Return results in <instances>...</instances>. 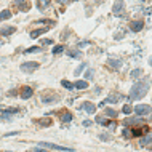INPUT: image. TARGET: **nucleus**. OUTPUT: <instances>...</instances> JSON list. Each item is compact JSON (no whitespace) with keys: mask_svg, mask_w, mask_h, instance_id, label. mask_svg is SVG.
Here are the masks:
<instances>
[{"mask_svg":"<svg viewBox=\"0 0 152 152\" xmlns=\"http://www.w3.org/2000/svg\"><path fill=\"white\" fill-rule=\"evenodd\" d=\"M149 87H151V79H149V77H146V79L136 82V83L131 87L130 99H133V101L142 99V98L147 94V91H149Z\"/></svg>","mask_w":152,"mask_h":152,"instance_id":"obj_1","label":"nucleus"},{"mask_svg":"<svg viewBox=\"0 0 152 152\" xmlns=\"http://www.w3.org/2000/svg\"><path fill=\"white\" fill-rule=\"evenodd\" d=\"M141 74H142V71H141V69H134V71H131L130 77H131V79H138V77L141 75Z\"/></svg>","mask_w":152,"mask_h":152,"instance_id":"obj_18","label":"nucleus"},{"mask_svg":"<svg viewBox=\"0 0 152 152\" xmlns=\"http://www.w3.org/2000/svg\"><path fill=\"white\" fill-rule=\"evenodd\" d=\"M142 27H144V23H142V21H133V23L130 24V29L133 31V32L142 31Z\"/></svg>","mask_w":152,"mask_h":152,"instance_id":"obj_7","label":"nucleus"},{"mask_svg":"<svg viewBox=\"0 0 152 152\" xmlns=\"http://www.w3.org/2000/svg\"><path fill=\"white\" fill-rule=\"evenodd\" d=\"M2 45H3V42H2V40H0V47H2Z\"/></svg>","mask_w":152,"mask_h":152,"instance_id":"obj_32","label":"nucleus"},{"mask_svg":"<svg viewBox=\"0 0 152 152\" xmlns=\"http://www.w3.org/2000/svg\"><path fill=\"white\" fill-rule=\"evenodd\" d=\"M64 51V47L63 45H56L55 48H53V55H59V53Z\"/></svg>","mask_w":152,"mask_h":152,"instance_id":"obj_22","label":"nucleus"},{"mask_svg":"<svg viewBox=\"0 0 152 152\" xmlns=\"http://www.w3.org/2000/svg\"><path fill=\"white\" fill-rule=\"evenodd\" d=\"M85 67H87V63H82V64L79 66V67L75 69V75H80V74H82V71H83Z\"/></svg>","mask_w":152,"mask_h":152,"instance_id":"obj_23","label":"nucleus"},{"mask_svg":"<svg viewBox=\"0 0 152 152\" xmlns=\"http://www.w3.org/2000/svg\"><path fill=\"white\" fill-rule=\"evenodd\" d=\"M16 29L15 27H3V29H0V34L2 35H10V34H13Z\"/></svg>","mask_w":152,"mask_h":152,"instance_id":"obj_14","label":"nucleus"},{"mask_svg":"<svg viewBox=\"0 0 152 152\" xmlns=\"http://www.w3.org/2000/svg\"><path fill=\"white\" fill-rule=\"evenodd\" d=\"M99 138L102 139V141H109V136H107V134H101Z\"/></svg>","mask_w":152,"mask_h":152,"instance_id":"obj_28","label":"nucleus"},{"mask_svg":"<svg viewBox=\"0 0 152 152\" xmlns=\"http://www.w3.org/2000/svg\"><path fill=\"white\" fill-rule=\"evenodd\" d=\"M47 5H48V0H39V8L40 10H43Z\"/></svg>","mask_w":152,"mask_h":152,"instance_id":"obj_25","label":"nucleus"},{"mask_svg":"<svg viewBox=\"0 0 152 152\" xmlns=\"http://www.w3.org/2000/svg\"><path fill=\"white\" fill-rule=\"evenodd\" d=\"M104 114H106L107 117H110V118H115V117H117V112H115L114 109H106Z\"/></svg>","mask_w":152,"mask_h":152,"instance_id":"obj_20","label":"nucleus"},{"mask_svg":"<svg viewBox=\"0 0 152 152\" xmlns=\"http://www.w3.org/2000/svg\"><path fill=\"white\" fill-rule=\"evenodd\" d=\"M69 56H72V58H79L80 53L79 51H69Z\"/></svg>","mask_w":152,"mask_h":152,"instance_id":"obj_27","label":"nucleus"},{"mask_svg":"<svg viewBox=\"0 0 152 152\" xmlns=\"http://www.w3.org/2000/svg\"><path fill=\"white\" fill-rule=\"evenodd\" d=\"M39 67V63H34V61H29V63H23L21 64V71L23 72H32Z\"/></svg>","mask_w":152,"mask_h":152,"instance_id":"obj_4","label":"nucleus"},{"mask_svg":"<svg viewBox=\"0 0 152 152\" xmlns=\"http://www.w3.org/2000/svg\"><path fill=\"white\" fill-rule=\"evenodd\" d=\"M72 120V114H69V112H66L61 115V122H64V123H67V122H71Z\"/></svg>","mask_w":152,"mask_h":152,"instance_id":"obj_17","label":"nucleus"},{"mask_svg":"<svg viewBox=\"0 0 152 152\" xmlns=\"http://www.w3.org/2000/svg\"><path fill=\"white\" fill-rule=\"evenodd\" d=\"M34 152H47V151H43V149H35Z\"/></svg>","mask_w":152,"mask_h":152,"instance_id":"obj_30","label":"nucleus"},{"mask_svg":"<svg viewBox=\"0 0 152 152\" xmlns=\"http://www.w3.org/2000/svg\"><path fill=\"white\" fill-rule=\"evenodd\" d=\"M149 64H151V66H152V56H151V61H149Z\"/></svg>","mask_w":152,"mask_h":152,"instance_id":"obj_31","label":"nucleus"},{"mask_svg":"<svg viewBox=\"0 0 152 152\" xmlns=\"http://www.w3.org/2000/svg\"><path fill=\"white\" fill-rule=\"evenodd\" d=\"M80 107L83 109L85 112H88V114H93L94 110H96V106H94V104H91V102H83V104H82Z\"/></svg>","mask_w":152,"mask_h":152,"instance_id":"obj_9","label":"nucleus"},{"mask_svg":"<svg viewBox=\"0 0 152 152\" xmlns=\"http://www.w3.org/2000/svg\"><path fill=\"white\" fill-rule=\"evenodd\" d=\"M47 32V29H39V31H34V32H31V37L32 39H35V37H39V35H42Z\"/></svg>","mask_w":152,"mask_h":152,"instance_id":"obj_19","label":"nucleus"},{"mask_svg":"<svg viewBox=\"0 0 152 152\" xmlns=\"http://www.w3.org/2000/svg\"><path fill=\"white\" fill-rule=\"evenodd\" d=\"M37 51H40V47H31V48H27L24 53H37Z\"/></svg>","mask_w":152,"mask_h":152,"instance_id":"obj_24","label":"nucleus"},{"mask_svg":"<svg viewBox=\"0 0 152 152\" xmlns=\"http://www.w3.org/2000/svg\"><path fill=\"white\" fill-rule=\"evenodd\" d=\"M32 94H34V90H32L31 87H24L23 91H21V98L23 99H29Z\"/></svg>","mask_w":152,"mask_h":152,"instance_id":"obj_8","label":"nucleus"},{"mask_svg":"<svg viewBox=\"0 0 152 152\" xmlns=\"http://www.w3.org/2000/svg\"><path fill=\"white\" fill-rule=\"evenodd\" d=\"M151 142H152V133L151 134H146V136L139 141V144H141V146H147V144H151Z\"/></svg>","mask_w":152,"mask_h":152,"instance_id":"obj_12","label":"nucleus"},{"mask_svg":"<svg viewBox=\"0 0 152 152\" xmlns=\"http://www.w3.org/2000/svg\"><path fill=\"white\" fill-rule=\"evenodd\" d=\"M122 7H123V0H117V2L114 3V7H112V11L114 13H118V11L122 10Z\"/></svg>","mask_w":152,"mask_h":152,"instance_id":"obj_13","label":"nucleus"},{"mask_svg":"<svg viewBox=\"0 0 152 152\" xmlns=\"http://www.w3.org/2000/svg\"><path fill=\"white\" fill-rule=\"evenodd\" d=\"M42 147H48V149H55V151H61V152H74L71 147H64V146H58L53 142H40Z\"/></svg>","mask_w":152,"mask_h":152,"instance_id":"obj_3","label":"nucleus"},{"mask_svg":"<svg viewBox=\"0 0 152 152\" xmlns=\"http://www.w3.org/2000/svg\"><path fill=\"white\" fill-rule=\"evenodd\" d=\"M8 18H11V13L8 10L0 11V21H5V19H8Z\"/></svg>","mask_w":152,"mask_h":152,"instance_id":"obj_15","label":"nucleus"},{"mask_svg":"<svg viewBox=\"0 0 152 152\" xmlns=\"http://www.w3.org/2000/svg\"><path fill=\"white\" fill-rule=\"evenodd\" d=\"M107 66L110 69H114V71H118V69L122 67V61L120 59H115V58H109L107 59Z\"/></svg>","mask_w":152,"mask_h":152,"instance_id":"obj_6","label":"nucleus"},{"mask_svg":"<svg viewBox=\"0 0 152 152\" xmlns=\"http://www.w3.org/2000/svg\"><path fill=\"white\" fill-rule=\"evenodd\" d=\"M16 112H19V109H16V107H7V109L0 110V117H2V118H8L11 114H16Z\"/></svg>","mask_w":152,"mask_h":152,"instance_id":"obj_5","label":"nucleus"},{"mask_svg":"<svg viewBox=\"0 0 152 152\" xmlns=\"http://www.w3.org/2000/svg\"><path fill=\"white\" fill-rule=\"evenodd\" d=\"M131 110H133V107H131V106H128V104H125V106L122 107V112L125 114V115H130V114H131Z\"/></svg>","mask_w":152,"mask_h":152,"instance_id":"obj_21","label":"nucleus"},{"mask_svg":"<svg viewBox=\"0 0 152 152\" xmlns=\"http://www.w3.org/2000/svg\"><path fill=\"white\" fill-rule=\"evenodd\" d=\"M133 110L136 112V115H147V114H152V107H151V106H146V104L134 106Z\"/></svg>","mask_w":152,"mask_h":152,"instance_id":"obj_2","label":"nucleus"},{"mask_svg":"<svg viewBox=\"0 0 152 152\" xmlns=\"http://www.w3.org/2000/svg\"><path fill=\"white\" fill-rule=\"evenodd\" d=\"M61 85H63V87H64L66 90H74V88H75V85L71 83L69 80H63V82H61Z\"/></svg>","mask_w":152,"mask_h":152,"instance_id":"obj_16","label":"nucleus"},{"mask_svg":"<svg viewBox=\"0 0 152 152\" xmlns=\"http://www.w3.org/2000/svg\"><path fill=\"white\" fill-rule=\"evenodd\" d=\"M85 79L91 80V79H93V71H88V72H85Z\"/></svg>","mask_w":152,"mask_h":152,"instance_id":"obj_26","label":"nucleus"},{"mask_svg":"<svg viewBox=\"0 0 152 152\" xmlns=\"http://www.w3.org/2000/svg\"><path fill=\"white\" fill-rule=\"evenodd\" d=\"M37 125H42V126H48L51 125V118H37V120H34Z\"/></svg>","mask_w":152,"mask_h":152,"instance_id":"obj_11","label":"nucleus"},{"mask_svg":"<svg viewBox=\"0 0 152 152\" xmlns=\"http://www.w3.org/2000/svg\"><path fill=\"white\" fill-rule=\"evenodd\" d=\"M91 125V120H83V126H90Z\"/></svg>","mask_w":152,"mask_h":152,"instance_id":"obj_29","label":"nucleus"},{"mask_svg":"<svg viewBox=\"0 0 152 152\" xmlns=\"http://www.w3.org/2000/svg\"><path fill=\"white\" fill-rule=\"evenodd\" d=\"M74 85H75L77 90H85V88H88V82H87V80H77Z\"/></svg>","mask_w":152,"mask_h":152,"instance_id":"obj_10","label":"nucleus"}]
</instances>
